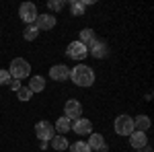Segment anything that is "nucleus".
<instances>
[{
	"instance_id": "obj_13",
	"label": "nucleus",
	"mask_w": 154,
	"mask_h": 152,
	"mask_svg": "<svg viewBox=\"0 0 154 152\" xmlns=\"http://www.w3.org/2000/svg\"><path fill=\"white\" fill-rule=\"evenodd\" d=\"M86 144H88V148H91L93 152H99L103 146H105V138H103L101 134H91V138H88Z\"/></svg>"
},
{
	"instance_id": "obj_23",
	"label": "nucleus",
	"mask_w": 154,
	"mask_h": 152,
	"mask_svg": "<svg viewBox=\"0 0 154 152\" xmlns=\"http://www.w3.org/2000/svg\"><path fill=\"white\" fill-rule=\"evenodd\" d=\"M64 4H66L64 0H49V2H48V8H49V11H62V8H64Z\"/></svg>"
},
{
	"instance_id": "obj_11",
	"label": "nucleus",
	"mask_w": 154,
	"mask_h": 152,
	"mask_svg": "<svg viewBox=\"0 0 154 152\" xmlns=\"http://www.w3.org/2000/svg\"><path fill=\"white\" fill-rule=\"evenodd\" d=\"M49 76H51L54 80H58V82L70 80V68L64 66V64H56V66L49 68Z\"/></svg>"
},
{
	"instance_id": "obj_19",
	"label": "nucleus",
	"mask_w": 154,
	"mask_h": 152,
	"mask_svg": "<svg viewBox=\"0 0 154 152\" xmlns=\"http://www.w3.org/2000/svg\"><path fill=\"white\" fill-rule=\"evenodd\" d=\"M37 35H39V29H37L35 25H27V27H25L23 37L27 39V41H33V39H35Z\"/></svg>"
},
{
	"instance_id": "obj_26",
	"label": "nucleus",
	"mask_w": 154,
	"mask_h": 152,
	"mask_svg": "<svg viewBox=\"0 0 154 152\" xmlns=\"http://www.w3.org/2000/svg\"><path fill=\"white\" fill-rule=\"evenodd\" d=\"M136 152H142V150H136Z\"/></svg>"
},
{
	"instance_id": "obj_25",
	"label": "nucleus",
	"mask_w": 154,
	"mask_h": 152,
	"mask_svg": "<svg viewBox=\"0 0 154 152\" xmlns=\"http://www.w3.org/2000/svg\"><path fill=\"white\" fill-rule=\"evenodd\" d=\"M11 88L12 91H19V88H21V80H14V78H12L11 80Z\"/></svg>"
},
{
	"instance_id": "obj_20",
	"label": "nucleus",
	"mask_w": 154,
	"mask_h": 152,
	"mask_svg": "<svg viewBox=\"0 0 154 152\" xmlns=\"http://www.w3.org/2000/svg\"><path fill=\"white\" fill-rule=\"evenodd\" d=\"M17 97H19V101H23V103H27V101H31V97H33V93H31V88H29V86H21V88L17 91Z\"/></svg>"
},
{
	"instance_id": "obj_6",
	"label": "nucleus",
	"mask_w": 154,
	"mask_h": 152,
	"mask_svg": "<svg viewBox=\"0 0 154 152\" xmlns=\"http://www.w3.org/2000/svg\"><path fill=\"white\" fill-rule=\"evenodd\" d=\"M66 56L72 60H84L86 56H88V49H86V45L84 43H80V41H72L70 45L66 47Z\"/></svg>"
},
{
	"instance_id": "obj_24",
	"label": "nucleus",
	"mask_w": 154,
	"mask_h": 152,
	"mask_svg": "<svg viewBox=\"0 0 154 152\" xmlns=\"http://www.w3.org/2000/svg\"><path fill=\"white\" fill-rule=\"evenodd\" d=\"M11 74H8V70H0V86L2 84H11Z\"/></svg>"
},
{
	"instance_id": "obj_12",
	"label": "nucleus",
	"mask_w": 154,
	"mask_h": 152,
	"mask_svg": "<svg viewBox=\"0 0 154 152\" xmlns=\"http://www.w3.org/2000/svg\"><path fill=\"white\" fill-rule=\"evenodd\" d=\"M130 146L136 148V150H142L148 146V138H146V132H131L130 134Z\"/></svg>"
},
{
	"instance_id": "obj_7",
	"label": "nucleus",
	"mask_w": 154,
	"mask_h": 152,
	"mask_svg": "<svg viewBox=\"0 0 154 152\" xmlns=\"http://www.w3.org/2000/svg\"><path fill=\"white\" fill-rule=\"evenodd\" d=\"M115 132L119 136H130L134 132V119L130 115H117V119H115Z\"/></svg>"
},
{
	"instance_id": "obj_22",
	"label": "nucleus",
	"mask_w": 154,
	"mask_h": 152,
	"mask_svg": "<svg viewBox=\"0 0 154 152\" xmlns=\"http://www.w3.org/2000/svg\"><path fill=\"white\" fill-rule=\"evenodd\" d=\"M68 148H70V152H93L91 150V148H88V144H86V142H74V144H72V146H68Z\"/></svg>"
},
{
	"instance_id": "obj_4",
	"label": "nucleus",
	"mask_w": 154,
	"mask_h": 152,
	"mask_svg": "<svg viewBox=\"0 0 154 152\" xmlns=\"http://www.w3.org/2000/svg\"><path fill=\"white\" fill-rule=\"evenodd\" d=\"M35 136L41 142H49L54 136H56V129L49 121H37L35 123Z\"/></svg>"
},
{
	"instance_id": "obj_3",
	"label": "nucleus",
	"mask_w": 154,
	"mask_h": 152,
	"mask_svg": "<svg viewBox=\"0 0 154 152\" xmlns=\"http://www.w3.org/2000/svg\"><path fill=\"white\" fill-rule=\"evenodd\" d=\"M86 49H88V54H91L93 58H97V60H103V58L109 56V45H107V41H103V39L91 41V43L86 45Z\"/></svg>"
},
{
	"instance_id": "obj_16",
	"label": "nucleus",
	"mask_w": 154,
	"mask_h": 152,
	"mask_svg": "<svg viewBox=\"0 0 154 152\" xmlns=\"http://www.w3.org/2000/svg\"><path fill=\"white\" fill-rule=\"evenodd\" d=\"M29 88H31V93H43V88H45V80H43L41 76H31V80H29Z\"/></svg>"
},
{
	"instance_id": "obj_5",
	"label": "nucleus",
	"mask_w": 154,
	"mask_h": 152,
	"mask_svg": "<svg viewBox=\"0 0 154 152\" xmlns=\"http://www.w3.org/2000/svg\"><path fill=\"white\" fill-rule=\"evenodd\" d=\"M19 17H21L27 25H33L35 19H37V6L33 2H23V4L19 6Z\"/></svg>"
},
{
	"instance_id": "obj_15",
	"label": "nucleus",
	"mask_w": 154,
	"mask_h": 152,
	"mask_svg": "<svg viewBox=\"0 0 154 152\" xmlns=\"http://www.w3.org/2000/svg\"><path fill=\"white\" fill-rule=\"evenodd\" d=\"M49 144H51V148H54V150H68V146H70V144H68V140H66V136H54V138H51V140H49Z\"/></svg>"
},
{
	"instance_id": "obj_10",
	"label": "nucleus",
	"mask_w": 154,
	"mask_h": 152,
	"mask_svg": "<svg viewBox=\"0 0 154 152\" xmlns=\"http://www.w3.org/2000/svg\"><path fill=\"white\" fill-rule=\"evenodd\" d=\"M33 25H35L39 31H49V29L56 27V17L49 14V12H45V14H37V19H35Z\"/></svg>"
},
{
	"instance_id": "obj_21",
	"label": "nucleus",
	"mask_w": 154,
	"mask_h": 152,
	"mask_svg": "<svg viewBox=\"0 0 154 152\" xmlns=\"http://www.w3.org/2000/svg\"><path fill=\"white\" fill-rule=\"evenodd\" d=\"M70 11H72V14H76V17H82L84 14V4L80 2V0H72L70 2Z\"/></svg>"
},
{
	"instance_id": "obj_9",
	"label": "nucleus",
	"mask_w": 154,
	"mask_h": 152,
	"mask_svg": "<svg viewBox=\"0 0 154 152\" xmlns=\"http://www.w3.org/2000/svg\"><path fill=\"white\" fill-rule=\"evenodd\" d=\"M70 129L76 132L78 136H86V134H93V123L88 119H84V117H78V119H74L70 123Z\"/></svg>"
},
{
	"instance_id": "obj_18",
	"label": "nucleus",
	"mask_w": 154,
	"mask_h": 152,
	"mask_svg": "<svg viewBox=\"0 0 154 152\" xmlns=\"http://www.w3.org/2000/svg\"><path fill=\"white\" fill-rule=\"evenodd\" d=\"M95 39H97V37H95V31H93V29H82L78 41L84 43V45H88V43H91V41H95Z\"/></svg>"
},
{
	"instance_id": "obj_8",
	"label": "nucleus",
	"mask_w": 154,
	"mask_h": 152,
	"mask_svg": "<svg viewBox=\"0 0 154 152\" xmlns=\"http://www.w3.org/2000/svg\"><path fill=\"white\" fill-rule=\"evenodd\" d=\"M80 115H82V105L76 99L66 101V105H64V117H68L70 121H74V119H78Z\"/></svg>"
},
{
	"instance_id": "obj_17",
	"label": "nucleus",
	"mask_w": 154,
	"mask_h": 152,
	"mask_svg": "<svg viewBox=\"0 0 154 152\" xmlns=\"http://www.w3.org/2000/svg\"><path fill=\"white\" fill-rule=\"evenodd\" d=\"M70 119H68V117H58V121H56V126H54V129H56V132H62V134H64V132H70Z\"/></svg>"
},
{
	"instance_id": "obj_14",
	"label": "nucleus",
	"mask_w": 154,
	"mask_h": 152,
	"mask_svg": "<svg viewBox=\"0 0 154 152\" xmlns=\"http://www.w3.org/2000/svg\"><path fill=\"white\" fill-rule=\"evenodd\" d=\"M150 126H152V121H150L148 115H138L134 119V129L136 132H146V129H150Z\"/></svg>"
},
{
	"instance_id": "obj_1",
	"label": "nucleus",
	"mask_w": 154,
	"mask_h": 152,
	"mask_svg": "<svg viewBox=\"0 0 154 152\" xmlns=\"http://www.w3.org/2000/svg\"><path fill=\"white\" fill-rule=\"evenodd\" d=\"M70 80L76 84V86H93L95 84V72L91 66H86V64H78V66H74L70 70Z\"/></svg>"
},
{
	"instance_id": "obj_2",
	"label": "nucleus",
	"mask_w": 154,
	"mask_h": 152,
	"mask_svg": "<svg viewBox=\"0 0 154 152\" xmlns=\"http://www.w3.org/2000/svg\"><path fill=\"white\" fill-rule=\"evenodd\" d=\"M8 74H11V78H14V80H23V78H27L31 74V66H29V62L25 58H14L11 62Z\"/></svg>"
}]
</instances>
